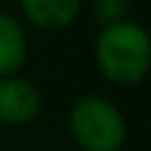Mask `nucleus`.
<instances>
[{
	"label": "nucleus",
	"mask_w": 151,
	"mask_h": 151,
	"mask_svg": "<svg viewBox=\"0 0 151 151\" xmlns=\"http://www.w3.org/2000/svg\"><path fill=\"white\" fill-rule=\"evenodd\" d=\"M94 59L109 83L137 85L151 71V35L132 19L106 26L94 40Z\"/></svg>",
	"instance_id": "1"
},
{
	"label": "nucleus",
	"mask_w": 151,
	"mask_h": 151,
	"mask_svg": "<svg viewBox=\"0 0 151 151\" xmlns=\"http://www.w3.org/2000/svg\"><path fill=\"white\" fill-rule=\"evenodd\" d=\"M68 130L83 151H118L127 137L120 109L99 94L80 97L71 106Z\"/></svg>",
	"instance_id": "2"
},
{
	"label": "nucleus",
	"mask_w": 151,
	"mask_h": 151,
	"mask_svg": "<svg viewBox=\"0 0 151 151\" xmlns=\"http://www.w3.org/2000/svg\"><path fill=\"white\" fill-rule=\"evenodd\" d=\"M42 106L40 90L21 78V76H2L0 78V123L5 125H24L31 123Z\"/></svg>",
	"instance_id": "3"
},
{
	"label": "nucleus",
	"mask_w": 151,
	"mask_h": 151,
	"mask_svg": "<svg viewBox=\"0 0 151 151\" xmlns=\"http://www.w3.org/2000/svg\"><path fill=\"white\" fill-rule=\"evenodd\" d=\"M21 14L42 31L71 26L83 7V0H19Z\"/></svg>",
	"instance_id": "4"
},
{
	"label": "nucleus",
	"mask_w": 151,
	"mask_h": 151,
	"mask_svg": "<svg viewBox=\"0 0 151 151\" xmlns=\"http://www.w3.org/2000/svg\"><path fill=\"white\" fill-rule=\"evenodd\" d=\"M26 61V33L7 12H0V78L17 73Z\"/></svg>",
	"instance_id": "5"
},
{
	"label": "nucleus",
	"mask_w": 151,
	"mask_h": 151,
	"mask_svg": "<svg viewBox=\"0 0 151 151\" xmlns=\"http://www.w3.org/2000/svg\"><path fill=\"white\" fill-rule=\"evenodd\" d=\"M90 14L99 28L113 26L130 17V0H90Z\"/></svg>",
	"instance_id": "6"
}]
</instances>
